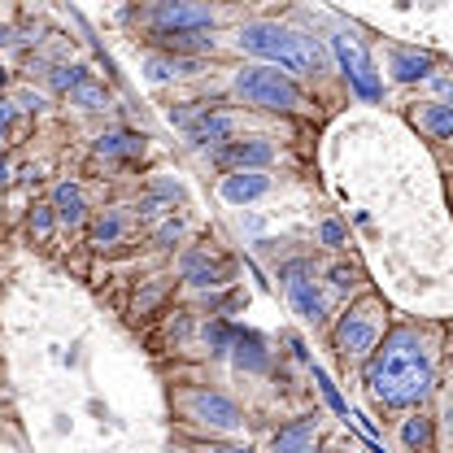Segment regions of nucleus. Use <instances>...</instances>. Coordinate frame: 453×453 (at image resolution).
<instances>
[{
  "label": "nucleus",
  "mask_w": 453,
  "mask_h": 453,
  "mask_svg": "<svg viewBox=\"0 0 453 453\" xmlns=\"http://www.w3.org/2000/svg\"><path fill=\"white\" fill-rule=\"evenodd\" d=\"M366 388L388 410H414L432 396L436 375H432V357L418 332L396 327L375 344V353L366 357Z\"/></svg>",
  "instance_id": "1"
},
{
  "label": "nucleus",
  "mask_w": 453,
  "mask_h": 453,
  "mask_svg": "<svg viewBox=\"0 0 453 453\" xmlns=\"http://www.w3.org/2000/svg\"><path fill=\"white\" fill-rule=\"evenodd\" d=\"M235 44H240L244 53L271 61V70H280L288 79H292V74H319V70H323L319 40H314V35H301V31H292V27H280V22H249V27H240Z\"/></svg>",
  "instance_id": "2"
},
{
  "label": "nucleus",
  "mask_w": 453,
  "mask_h": 453,
  "mask_svg": "<svg viewBox=\"0 0 453 453\" xmlns=\"http://www.w3.org/2000/svg\"><path fill=\"white\" fill-rule=\"evenodd\" d=\"M235 96L244 105H257V110H275V113H288L301 105V88L296 79H288L280 70L271 65H249L235 74Z\"/></svg>",
  "instance_id": "3"
},
{
  "label": "nucleus",
  "mask_w": 453,
  "mask_h": 453,
  "mask_svg": "<svg viewBox=\"0 0 453 453\" xmlns=\"http://www.w3.org/2000/svg\"><path fill=\"white\" fill-rule=\"evenodd\" d=\"M332 53H336L340 70H344V79H349V88H353L362 101H380V96H384V79H380L375 61L366 57L362 44H353L349 35H336V40H332Z\"/></svg>",
  "instance_id": "4"
},
{
  "label": "nucleus",
  "mask_w": 453,
  "mask_h": 453,
  "mask_svg": "<svg viewBox=\"0 0 453 453\" xmlns=\"http://www.w3.org/2000/svg\"><path fill=\"white\" fill-rule=\"evenodd\" d=\"M380 344V323H375V310L362 305V310H349L336 323V353L340 357H371Z\"/></svg>",
  "instance_id": "5"
},
{
  "label": "nucleus",
  "mask_w": 453,
  "mask_h": 453,
  "mask_svg": "<svg viewBox=\"0 0 453 453\" xmlns=\"http://www.w3.org/2000/svg\"><path fill=\"white\" fill-rule=\"evenodd\" d=\"M283 283H288V301H292V310L305 319V323H323L327 319V305H323V292L314 288V280H310V262H288L280 271Z\"/></svg>",
  "instance_id": "6"
},
{
  "label": "nucleus",
  "mask_w": 453,
  "mask_h": 453,
  "mask_svg": "<svg viewBox=\"0 0 453 453\" xmlns=\"http://www.w3.org/2000/svg\"><path fill=\"white\" fill-rule=\"evenodd\" d=\"M149 18H153V31H196V35L214 31V13L201 4H183V0H166L149 9Z\"/></svg>",
  "instance_id": "7"
},
{
  "label": "nucleus",
  "mask_w": 453,
  "mask_h": 453,
  "mask_svg": "<svg viewBox=\"0 0 453 453\" xmlns=\"http://www.w3.org/2000/svg\"><path fill=\"white\" fill-rule=\"evenodd\" d=\"M188 410H192V418H201V423L214 427V432H235V427L244 423L240 405L223 393H192L188 396Z\"/></svg>",
  "instance_id": "8"
},
{
  "label": "nucleus",
  "mask_w": 453,
  "mask_h": 453,
  "mask_svg": "<svg viewBox=\"0 0 453 453\" xmlns=\"http://www.w3.org/2000/svg\"><path fill=\"white\" fill-rule=\"evenodd\" d=\"M235 135V118L231 113H219V110H205L196 113V122L188 127V140L196 149H219V144H231Z\"/></svg>",
  "instance_id": "9"
},
{
  "label": "nucleus",
  "mask_w": 453,
  "mask_h": 453,
  "mask_svg": "<svg viewBox=\"0 0 453 453\" xmlns=\"http://www.w3.org/2000/svg\"><path fill=\"white\" fill-rule=\"evenodd\" d=\"M275 162V149L266 140H231L219 149V166H240V170H262Z\"/></svg>",
  "instance_id": "10"
},
{
  "label": "nucleus",
  "mask_w": 453,
  "mask_h": 453,
  "mask_svg": "<svg viewBox=\"0 0 453 453\" xmlns=\"http://www.w3.org/2000/svg\"><path fill=\"white\" fill-rule=\"evenodd\" d=\"M314 436H319V414H305V418H292L288 427L275 432V453H314Z\"/></svg>",
  "instance_id": "11"
},
{
  "label": "nucleus",
  "mask_w": 453,
  "mask_h": 453,
  "mask_svg": "<svg viewBox=\"0 0 453 453\" xmlns=\"http://www.w3.org/2000/svg\"><path fill=\"white\" fill-rule=\"evenodd\" d=\"M266 192H271V179L262 170H235L223 179V201H231V205H249Z\"/></svg>",
  "instance_id": "12"
},
{
  "label": "nucleus",
  "mask_w": 453,
  "mask_h": 453,
  "mask_svg": "<svg viewBox=\"0 0 453 453\" xmlns=\"http://www.w3.org/2000/svg\"><path fill=\"white\" fill-rule=\"evenodd\" d=\"M388 70H393L396 83H418L436 70V57L432 53H418V49H393L388 57Z\"/></svg>",
  "instance_id": "13"
},
{
  "label": "nucleus",
  "mask_w": 453,
  "mask_h": 453,
  "mask_svg": "<svg viewBox=\"0 0 453 453\" xmlns=\"http://www.w3.org/2000/svg\"><path fill=\"white\" fill-rule=\"evenodd\" d=\"M53 214L61 219L65 226H79L83 223V214H88V205H83V188L79 183H57L53 188Z\"/></svg>",
  "instance_id": "14"
},
{
  "label": "nucleus",
  "mask_w": 453,
  "mask_h": 453,
  "mask_svg": "<svg viewBox=\"0 0 453 453\" xmlns=\"http://www.w3.org/2000/svg\"><path fill=\"white\" fill-rule=\"evenodd\" d=\"M201 70V61L196 57H149V65H144V74L153 79V83H170V79H188V74H196Z\"/></svg>",
  "instance_id": "15"
},
{
  "label": "nucleus",
  "mask_w": 453,
  "mask_h": 453,
  "mask_svg": "<svg viewBox=\"0 0 453 453\" xmlns=\"http://www.w3.org/2000/svg\"><path fill=\"white\" fill-rule=\"evenodd\" d=\"M149 40H153V44H162V49H170V57L205 53V49H214V35H196V31H153Z\"/></svg>",
  "instance_id": "16"
},
{
  "label": "nucleus",
  "mask_w": 453,
  "mask_h": 453,
  "mask_svg": "<svg viewBox=\"0 0 453 453\" xmlns=\"http://www.w3.org/2000/svg\"><path fill=\"white\" fill-rule=\"evenodd\" d=\"M231 344H235V366H240V371H266V366H271V357H266L257 332H235Z\"/></svg>",
  "instance_id": "17"
},
{
  "label": "nucleus",
  "mask_w": 453,
  "mask_h": 453,
  "mask_svg": "<svg viewBox=\"0 0 453 453\" xmlns=\"http://www.w3.org/2000/svg\"><path fill=\"white\" fill-rule=\"evenodd\" d=\"M183 280L192 283V288H219L223 283V266L210 253H188L183 257Z\"/></svg>",
  "instance_id": "18"
},
{
  "label": "nucleus",
  "mask_w": 453,
  "mask_h": 453,
  "mask_svg": "<svg viewBox=\"0 0 453 453\" xmlns=\"http://www.w3.org/2000/svg\"><path fill=\"white\" fill-rule=\"evenodd\" d=\"M96 153H105V157H135V153H144V135H135V131H105V135H96Z\"/></svg>",
  "instance_id": "19"
},
{
  "label": "nucleus",
  "mask_w": 453,
  "mask_h": 453,
  "mask_svg": "<svg viewBox=\"0 0 453 453\" xmlns=\"http://www.w3.org/2000/svg\"><path fill=\"white\" fill-rule=\"evenodd\" d=\"M70 105H79V110L96 113V110H105V105H110V92H105V88H101V83H96V79L88 74V79H83V83H79V88L70 92Z\"/></svg>",
  "instance_id": "20"
},
{
  "label": "nucleus",
  "mask_w": 453,
  "mask_h": 453,
  "mask_svg": "<svg viewBox=\"0 0 453 453\" xmlns=\"http://www.w3.org/2000/svg\"><path fill=\"white\" fill-rule=\"evenodd\" d=\"M423 127L436 135V140H453V105H441V101H432L427 110H423Z\"/></svg>",
  "instance_id": "21"
},
{
  "label": "nucleus",
  "mask_w": 453,
  "mask_h": 453,
  "mask_svg": "<svg viewBox=\"0 0 453 453\" xmlns=\"http://www.w3.org/2000/svg\"><path fill=\"white\" fill-rule=\"evenodd\" d=\"M401 445L405 449H427L432 445V418H423V414H414V418H405V427H401Z\"/></svg>",
  "instance_id": "22"
},
{
  "label": "nucleus",
  "mask_w": 453,
  "mask_h": 453,
  "mask_svg": "<svg viewBox=\"0 0 453 453\" xmlns=\"http://www.w3.org/2000/svg\"><path fill=\"white\" fill-rule=\"evenodd\" d=\"M122 214H101V219H96V223H92V244H101V249H105V244H113V240H118V235H122Z\"/></svg>",
  "instance_id": "23"
},
{
  "label": "nucleus",
  "mask_w": 453,
  "mask_h": 453,
  "mask_svg": "<svg viewBox=\"0 0 453 453\" xmlns=\"http://www.w3.org/2000/svg\"><path fill=\"white\" fill-rule=\"evenodd\" d=\"M83 79H88V70H83V65H53V88L57 92H65V96H70Z\"/></svg>",
  "instance_id": "24"
},
{
  "label": "nucleus",
  "mask_w": 453,
  "mask_h": 453,
  "mask_svg": "<svg viewBox=\"0 0 453 453\" xmlns=\"http://www.w3.org/2000/svg\"><path fill=\"white\" fill-rule=\"evenodd\" d=\"M179 240H183V219H166V223L157 226V235H153L157 249H174Z\"/></svg>",
  "instance_id": "25"
},
{
  "label": "nucleus",
  "mask_w": 453,
  "mask_h": 453,
  "mask_svg": "<svg viewBox=\"0 0 453 453\" xmlns=\"http://www.w3.org/2000/svg\"><path fill=\"white\" fill-rule=\"evenodd\" d=\"M53 223H57L53 205H35V214H31V231H35L40 240H53Z\"/></svg>",
  "instance_id": "26"
},
{
  "label": "nucleus",
  "mask_w": 453,
  "mask_h": 453,
  "mask_svg": "<svg viewBox=\"0 0 453 453\" xmlns=\"http://www.w3.org/2000/svg\"><path fill=\"white\" fill-rule=\"evenodd\" d=\"M314 384H319V388H323V396H327V405H332V410H336V414H344V418H349V405H344V401H340L336 384H332V380H327V371H319V366H314Z\"/></svg>",
  "instance_id": "27"
},
{
  "label": "nucleus",
  "mask_w": 453,
  "mask_h": 453,
  "mask_svg": "<svg viewBox=\"0 0 453 453\" xmlns=\"http://www.w3.org/2000/svg\"><path fill=\"white\" fill-rule=\"evenodd\" d=\"M170 205H174V201L157 192V196H149V201H140V219H157V214H162V210H170Z\"/></svg>",
  "instance_id": "28"
},
{
  "label": "nucleus",
  "mask_w": 453,
  "mask_h": 453,
  "mask_svg": "<svg viewBox=\"0 0 453 453\" xmlns=\"http://www.w3.org/2000/svg\"><path fill=\"white\" fill-rule=\"evenodd\" d=\"M319 235H323V244H332V249H340V244H344V223H336V219H327V223L319 226Z\"/></svg>",
  "instance_id": "29"
},
{
  "label": "nucleus",
  "mask_w": 453,
  "mask_h": 453,
  "mask_svg": "<svg viewBox=\"0 0 453 453\" xmlns=\"http://www.w3.org/2000/svg\"><path fill=\"white\" fill-rule=\"evenodd\" d=\"M353 283H357V271H353V266H332V288L349 292Z\"/></svg>",
  "instance_id": "30"
},
{
  "label": "nucleus",
  "mask_w": 453,
  "mask_h": 453,
  "mask_svg": "<svg viewBox=\"0 0 453 453\" xmlns=\"http://www.w3.org/2000/svg\"><path fill=\"white\" fill-rule=\"evenodd\" d=\"M205 340H210V344H214V353H223L226 344H231V332H226L223 323H214V327H210V332H205Z\"/></svg>",
  "instance_id": "31"
},
{
  "label": "nucleus",
  "mask_w": 453,
  "mask_h": 453,
  "mask_svg": "<svg viewBox=\"0 0 453 453\" xmlns=\"http://www.w3.org/2000/svg\"><path fill=\"white\" fill-rule=\"evenodd\" d=\"M9 118H13V110H9V105H0V131L9 127Z\"/></svg>",
  "instance_id": "32"
},
{
  "label": "nucleus",
  "mask_w": 453,
  "mask_h": 453,
  "mask_svg": "<svg viewBox=\"0 0 453 453\" xmlns=\"http://www.w3.org/2000/svg\"><path fill=\"white\" fill-rule=\"evenodd\" d=\"M9 40H13V31H9V27H0V49H4Z\"/></svg>",
  "instance_id": "33"
},
{
  "label": "nucleus",
  "mask_w": 453,
  "mask_h": 453,
  "mask_svg": "<svg viewBox=\"0 0 453 453\" xmlns=\"http://www.w3.org/2000/svg\"><path fill=\"white\" fill-rule=\"evenodd\" d=\"M219 453H253V449H249V445H244V449H240V445H226V449H219Z\"/></svg>",
  "instance_id": "34"
},
{
  "label": "nucleus",
  "mask_w": 453,
  "mask_h": 453,
  "mask_svg": "<svg viewBox=\"0 0 453 453\" xmlns=\"http://www.w3.org/2000/svg\"><path fill=\"white\" fill-rule=\"evenodd\" d=\"M4 179H9V162H0V183H4Z\"/></svg>",
  "instance_id": "35"
},
{
  "label": "nucleus",
  "mask_w": 453,
  "mask_h": 453,
  "mask_svg": "<svg viewBox=\"0 0 453 453\" xmlns=\"http://www.w3.org/2000/svg\"><path fill=\"white\" fill-rule=\"evenodd\" d=\"M0 88H4V70H0Z\"/></svg>",
  "instance_id": "36"
}]
</instances>
